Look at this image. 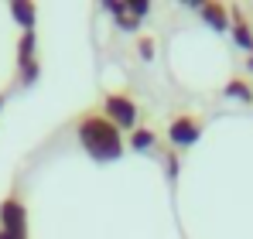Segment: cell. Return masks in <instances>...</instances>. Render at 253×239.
Instances as JSON below:
<instances>
[{
	"mask_svg": "<svg viewBox=\"0 0 253 239\" xmlns=\"http://www.w3.org/2000/svg\"><path fill=\"white\" fill-rule=\"evenodd\" d=\"M76 140L96 164H113V160L124 158L126 151V137L99 110H85L83 117L76 120Z\"/></svg>",
	"mask_w": 253,
	"mask_h": 239,
	"instance_id": "cell-1",
	"label": "cell"
},
{
	"mask_svg": "<svg viewBox=\"0 0 253 239\" xmlns=\"http://www.w3.org/2000/svg\"><path fill=\"white\" fill-rule=\"evenodd\" d=\"M99 113L110 120L120 133H133V130L140 126V106H137V99L126 96V92H103Z\"/></svg>",
	"mask_w": 253,
	"mask_h": 239,
	"instance_id": "cell-2",
	"label": "cell"
},
{
	"mask_svg": "<svg viewBox=\"0 0 253 239\" xmlns=\"http://www.w3.org/2000/svg\"><path fill=\"white\" fill-rule=\"evenodd\" d=\"M202 130H206V123H202L199 113L178 110V113L168 120V147L171 151H188V147H195V144L202 140Z\"/></svg>",
	"mask_w": 253,
	"mask_h": 239,
	"instance_id": "cell-3",
	"label": "cell"
},
{
	"mask_svg": "<svg viewBox=\"0 0 253 239\" xmlns=\"http://www.w3.org/2000/svg\"><path fill=\"white\" fill-rule=\"evenodd\" d=\"M0 233L14 239H28V205L17 195V188H10L0 199Z\"/></svg>",
	"mask_w": 253,
	"mask_h": 239,
	"instance_id": "cell-4",
	"label": "cell"
},
{
	"mask_svg": "<svg viewBox=\"0 0 253 239\" xmlns=\"http://www.w3.org/2000/svg\"><path fill=\"white\" fill-rule=\"evenodd\" d=\"M42 79V58H38V31H28L17 38V82L35 85Z\"/></svg>",
	"mask_w": 253,
	"mask_h": 239,
	"instance_id": "cell-5",
	"label": "cell"
},
{
	"mask_svg": "<svg viewBox=\"0 0 253 239\" xmlns=\"http://www.w3.org/2000/svg\"><path fill=\"white\" fill-rule=\"evenodd\" d=\"M199 17L209 24L215 35H226V31H229V7L219 3V0H206V3H199Z\"/></svg>",
	"mask_w": 253,
	"mask_h": 239,
	"instance_id": "cell-6",
	"label": "cell"
},
{
	"mask_svg": "<svg viewBox=\"0 0 253 239\" xmlns=\"http://www.w3.org/2000/svg\"><path fill=\"white\" fill-rule=\"evenodd\" d=\"M229 35L236 41V48H243V51L253 55V28L247 24V17H243L240 7H229Z\"/></svg>",
	"mask_w": 253,
	"mask_h": 239,
	"instance_id": "cell-7",
	"label": "cell"
},
{
	"mask_svg": "<svg viewBox=\"0 0 253 239\" xmlns=\"http://www.w3.org/2000/svg\"><path fill=\"white\" fill-rule=\"evenodd\" d=\"M7 10H10V17L17 21L21 35H28V31H35V28H38V7H35L31 0H14Z\"/></svg>",
	"mask_w": 253,
	"mask_h": 239,
	"instance_id": "cell-8",
	"label": "cell"
},
{
	"mask_svg": "<svg viewBox=\"0 0 253 239\" xmlns=\"http://www.w3.org/2000/svg\"><path fill=\"white\" fill-rule=\"evenodd\" d=\"M103 10L113 14L117 28H124V31H137V28H140V17L130 14V3H126V0H103Z\"/></svg>",
	"mask_w": 253,
	"mask_h": 239,
	"instance_id": "cell-9",
	"label": "cell"
},
{
	"mask_svg": "<svg viewBox=\"0 0 253 239\" xmlns=\"http://www.w3.org/2000/svg\"><path fill=\"white\" fill-rule=\"evenodd\" d=\"M126 147L137 154H154L158 151V133L151 126H137L133 133H126Z\"/></svg>",
	"mask_w": 253,
	"mask_h": 239,
	"instance_id": "cell-10",
	"label": "cell"
},
{
	"mask_svg": "<svg viewBox=\"0 0 253 239\" xmlns=\"http://www.w3.org/2000/svg\"><path fill=\"white\" fill-rule=\"evenodd\" d=\"M222 96L226 99H236V103H247L250 106L253 103V82L243 79V76H233V79L222 85Z\"/></svg>",
	"mask_w": 253,
	"mask_h": 239,
	"instance_id": "cell-11",
	"label": "cell"
},
{
	"mask_svg": "<svg viewBox=\"0 0 253 239\" xmlns=\"http://www.w3.org/2000/svg\"><path fill=\"white\" fill-rule=\"evenodd\" d=\"M165 167H168V178L171 181H174V178H178V151H165Z\"/></svg>",
	"mask_w": 253,
	"mask_h": 239,
	"instance_id": "cell-12",
	"label": "cell"
},
{
	"mask_svg": "<svg viewBox=\"0 0 253 239\" xmlns=\"http://www.w3.org/2000/svg\"><path fill=\"white\" fill-rule=\"evenodd\" d=\"M126 3H130V14H133V17H140V21L151 14V3H147V0H126Z\"/></svg>",
	"mask_w": 253,
	"mask_h": 239,
	"instance_id": "cell-13",
	"label": "cell"
},
{
	"mask_svg": "<svg viewBox=\"0 0 253 239\" xmlns=\"http://www.w3.org/2000/svg\"><path fill=\"white\" fill-rule=\"evenodd\" d=\"M137 51L144 55V62L154 58V38H137Z\"/></svg>",
	"mask_w": 253,
	"mask_h": 239,
	"instance_id": "cell-14",
	"label": "cell"
},
{
	"mask_svg": "<svg viewBox=\"0 0 253 239\" xmlns=\"http://www.w3.org/2000/svg\"><path fill=\"white\" fill-rule=\"evenodd\" d=\"M247 69H250V72H253V55H250V58H247Z\"/></svg>",
	"mask_w": 253,
	"mask_h": 239,
	"instance_id": "cell-15",
	"label": "cell"
},
{
	"mask_svg": "<svg viewBox=\"0 0 253 239\" xmlns=\"http://www.w3.org/2000/svg\"><path fill=\"white\" fill-rule=\"evenodd\" d=\"M0 239H14V236H7V233H0Z\"/></svg>",
	"mask_w": 253,
	"mask_h": 239,
	"instance_id": "cell-16",
	"label": "cell"
},
{
	"mask_svg": "<svg viewBox=\"0 0 253 239\" xmlns=\"http://www.w3.org/2000/svg\"><path fill=\"white\" fill-rule=\"evenodd\" d=\"M0 110H3V92H0Z\"/></svg>",
	"mask_w": 253,
	"mask_h": 239,
	"instance_id": "cell-17",
	"label": "cell"
}]
</instances>
